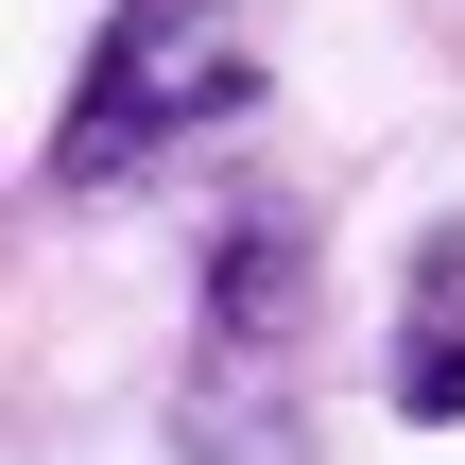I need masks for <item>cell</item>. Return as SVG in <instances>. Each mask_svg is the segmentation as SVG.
Segmentation results:
<instances>
[{
	"instance_id": "cell-1",
	"label": "cell",
	"mask_w": 465,
	"mask_h": 465,
	"mask_svg": "<svg viewBox=\"0 0 465 465\" xmlns=\"http://www.w3.org/2000/svg\"><path fill=\"white\" fill-rule=\"evenodd\" d=\"M311 207H242L207 242L190 293V362H173V465H311Z\"/></svg>"
},
{
	"instance_id": "cell-2",
	"label": "cell",
	"mask_w": 465,
	"mask_h": 465,
	"mask_svg": "<svg viewBox=\"0 0 465 465\" xmlns=\"http://www.w3.org/2000/svg\"><path fill=\"white\" fill-rule=\"evenodd\" d=\"M242 104H259L242 0H104V35L69 69V121H52V190H138Z\"/></svg>"
},
{
	"instance_id": "cell-3",
	"label": "cell",
	"mask_w": 465,
	"mask_h": 465,
	"mask_svg": "<svg viewBox=\"0 0 465 465\" xmlns=\"http://www.w3.org/2000/svg\"><path fill=\"white\" fill-rule=\"evenodd\" d=\"M380 397L414 431H465V207L397 259V328H380Z\"/></svg>"
}]
</instances>
